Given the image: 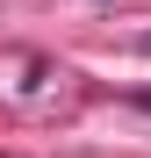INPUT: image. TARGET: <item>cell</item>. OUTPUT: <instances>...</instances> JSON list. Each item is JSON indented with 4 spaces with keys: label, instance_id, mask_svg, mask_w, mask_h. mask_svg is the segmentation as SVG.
Masks as SVG:
<instances>
[{
    "label": "cell",
    "instance_id": "obj_1",
    "mask_svg": "<svg viewBox=\"0 0 151 158\" xmlns=\"http://www.w3.org/2000/svg\"><path fill=\"white\" fill-rule=\"evenodd\" d=\"M144 50H151V36H144Z\"/></svg>",
    "mask_w": 151,
    "mask_h": 158
}]
</instances>
